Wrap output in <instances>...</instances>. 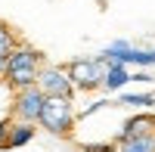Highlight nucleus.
<instances>
[{
  "label": "nucleus",
  "mask_w": 155,
  "mask_h": 152,
  "mask_svg": "<svg viewBox=\"0 0 155 152\" xmlns=\"http://www.w3.org/2000/svg\"><path fill=\"white\" fill-rule=\"evenodd\" d=\"M44 68V53L31 44H16L12 53L6 56V84L12 90H25V87L37 84V74Z\"/></svg>",
  "instance_id": "nucleus-1"
},
{
  "label": "nucleus",
  "mask_w": 155,
  "mask_h": 152,
  "mask_svg": "<svg viewBox=\"0 0 155 152\" xmlns=\"http://www.w3.org/2000/svg\"><path fill=\"white\" fill-rule=\"evenodd\" d=\"M81 152H115V143H84Z\"/></svg>",
  "instance_id": "nucleus-12"
},
{
  "label": "nucleus",
  "mask_w": 155,
  "mask_h": 152,
  "mask_svg": "<svg viewBox=\"0 0 155 152\" xmlns=\"http://www.w3.org/2000/svg\"><path fill=\"white\" fill-rule=\"evenodd\" d=\"M47 103V93L41 87H25V90H16V99H12V118L16 121H28V124H37L41 121V109Z\"/></svg>",
  "instance_id": "nucleus-4"
},
{
  "label": "nucleus",
  "mask_w": 155,
  "mask_h": 152,
  "mask_svg": "<svg viewBox=\"0 0 155 152\" xmlns=\"http://www.w3.org/2000/svg\"><path fill=\"white\" fill-rule=\"evenodd\" d=\"M74 121H78V109H74L71 96H47L37 124H41L50 137H68Z\"/></svg>",
  "instance_id": "nucleus-2"
},
{
  "label": "nucleus",
  "mask_w": 155,
  "mask_h": 152,
  "mask_svg": "<svg viewBox=\"0 0 155 152\" xmlns=\"http://www.w3.org/2000/svg\"><path fill=\"white\" fill-rule=\"evenodd\" d=\"M37 87L47 96H74V84L68 78L65 65H44L37 74Z\"/></svg>",
  "instance_id": "nucleus-5"
},
{
  "label": "nucleus",
  "mask_w": 155,
  "mask_h": 152,
  "mask_svg": "<svg viewBox=\"0 0 155 152\" xmlns=\"http://www.w3.org/2000/svg\"><path fill=\"white\" fill-rule=\"evenodd\" d=\"M115 152H155V131L143 137H130V140L115 143Z\"/></svg>",
  "instance_id": "nucleus-9"
},
{
  "label": "nucleus",
  "mask_w": 155,
  "mask_h": 152,
  "mask_svg": "<svg viewBox=\"0 0 155 152\" xmlns=\"http://www.w3.org/2000/svg\"><path fill=\"white\" fill-rule=\"evenodd\" d=\"M16 44H19V41H16V34H12V28L0 22V53H3V56H9Z\"/></svg>",
  "instance_id": "nucleus-11"
},
{
  "label": "nucleus",
  "mask_w": 155,
  "mask_h": 152,
  "mask_svg": "<svg viewBox=\"0 0 155 152\" xmlns=\"http://www.w3.org/2000/svg\"><path fill=\"white\" fill-rule=\"evenodd\" d=\"M34 134H37L34 124H28V121H16V118H12L9 134H6V143H3V149H0V152H6V149H19V146H25V143H31Z\"/></svg>",
  "instance_id": "nucleus-7"
},
{
  "label": "nucleus",
  "mask_w": 155,
  "mask_h": 152,
  "mask_svg": "<svg viewBox=\"0 0 155 152\" xmlns=\"http://www.w3.org/2000/svg\"><path fill=\"white\" fill-rule=\"evenodd\" d=\"M152 131H155V115H149V112H143V115H130V118L121 124L115 143L130 140V137H143V134H152Z\"/></svg>",
  "instance_id": "nucleus-6"
},
{
  "label": "nucleus",
  "mask_w": 155,
  "mask_h": 152,
  "mask_svg": "<svg viewBox=\"0 0 155 152\" xmlns=\"http://www.w3.org/2000/svg\"><path fill=\"white\" fill-rule=\"evenodd\" d=\"M9 124H12V118H6V121H0V149H3V143H6V134H9Z\"/></svg>",
  "instance_id": "nucleus-14"
},
{
  "label": "nucleus",
  "mask_w": 155,
  "mask_h": 152,
  "mask_svg": "<svg viewBox=\"0 0 155 152\" xmlns=\"http://www.w3.org/2000/svg\"><path fill=\"white\" fill-rule=\"evenodd\" d=\"M118 106L152 109V106H155V93H152V90H146V93H127V90H121V93H118Z\"/></svg>",
  "instance_id": "nucleus-10"
},
{
  "label": "nucleus",
  "mask_w": 155,
  "mask_h": 152,
  "mask_svg": "<svg viewBox=\"0 0 155 152\" xmlns=\"http://www.w3.org/2000/svg\"><path fill=\"white\" fill-rule=\"evenodd\" d=\"M68 78H71V84H74V90H84V93H90V90H99L102 87V81H106V71H109V62H102L99 56H78V59H71L68 62Z\"/></svg>",
  "instance_id": "nucleus-3"
},
{
  "label": "nucleus",
  "mask_w": 155,
  "mask_h": 152,
  "mask_svg": "<svg viewBox=\"0 0 155 152\" xmlns=\"http://www.w3.org/2000/svg\"><path fill=\"white\" fill-rule=\"evenodd\" d=\"M130 81H137V84H149V81H155V71H146V68L130 71Z\"/></svg>",
  "instance_id": "nucleus-13"
},
{
  "label": "nucleus",
  "mask_w": 155,
  "mask_h": 152,
  "mask_svg": "<svg viewBox=\"0 0 155 152\" xmlns=\"http://www.w3.org/2000/svg\"><path fill=\"white\" fill-rule=\"evenodd\" d=\"M127 84H130V68H127V65H109L106 81H102V90H109V93H121Z\"/></svg>",
  "instance_id": "nucleus-8"
},
{
  "label": "nucleus",
  "mask_w": 155,
  "mask_h": 152,
  "mask_svg": "<svg viewBox=\"0 0 155 152\" xmlns=\"http://www.w3.org/2000/svg\"><path fill=\"white\" fill-rule=\"evenodd\" d=\"M3 78H6V56L0 53V81H3Z\"/></svg>",
  "instance_id": "nucleus-15"
}]
</instances>
